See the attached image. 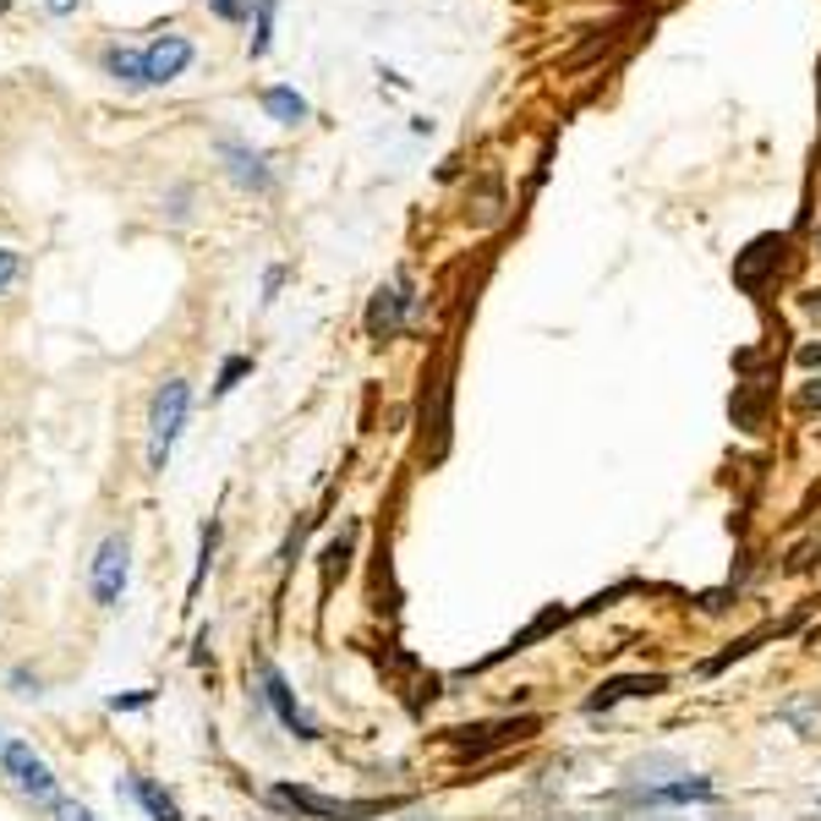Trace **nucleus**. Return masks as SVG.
Masks as SVG:
<instances>
[{"label": "nucleus", "mask_w": 821, "mask_h": 821, "mask_svg": "<svg viewBox=\"0 0 821 821\" xmlns=\"http://www.w3.org/2000/svg\"><path fill=\"white\" fill-rule=\"evenodd\" d=\"M406 302H411V296H400V291H378V296L367 302V334H372V339H395V328L406 324Z\"/></svg>", "instance_id": "6e6552de"}, {"label": "nucleus", "mask_w": 821, "mask_h": 821, "mask_svg": "<svg viewBox=\"0 0 821 821\" xmlns=\"http://www.w3.org/2000/svg\"><path fill=\"white\" fill-rule=\"evenodd\" d=\"M143 66H149V83H175V77L192 66V39L160 33V39L143 50Z\"/></svg>", "instance_id": "423d86ee"}, {"label": "nucleus", "mask_w": 821, "mask_h": 821, "mask_svg": "<svg viewBox=\"0 0 821 821\" xmlns=\"http://www.w3.org/2000/svg\"><path fill=\"white\" fill-rule=\"evenodd\" d=\"M105 77H116V83H127V88H143V83H149V66H143L138 50L110 44V50H105Z\"/></svg>", "instance_id": "1a4fd4ad"}, {"label": "nucleus", "mask_w": 821, "mask_h": 821, "mask_svg": "<svg viewBox=\"0 0 821 821\" xmlns=\"http://www.w3.org/2000/svg\"><path fill=\"white\" fill-rule=\"evenodd\" d=\"M186 406H192L186 378H170L154 395V411H149V466L154 472H164V461H170V450H175V439L186 428Z\"/></svg>", "instance_id": "f257e3e1"}, {"label": "nucleus", "mask_w": 821, "mask_h": 821, "mask_svg": "<svg viewBox=\"0 0 821 821\" xmlns=\"http://www.w3.org/2000/svg\"><path fill=\"white\" fill-rule=\"evenodd\" d=\"M263 110H269L280 127H296V121H307V99H302L296 88H285V83L263 88Z\"/></svg>", "instance_id": "9d476101"}, {"label": "nucleus", "mask_w": 821, "mask_h": 821, "mask_svg": "<svg viewBox=\"0 0 821 821\" xmlns=\"http://www.w3.org/2000/svg\"><path fill=\"white\" fill-rule=\"evenodd\" d=\"M6 6H11V0H0V11H6Z\"/></svg>", "instance_id": "4be33fe9"}, {"label": "nucleus", "mask_w": 821, "mask_h": 821, "mask_svg": "<svg viewBox=\"0 0 821 821\" xmlns=\"http://www.w3.org/2000/svg\"><path fill=\"white\" fill-rule=\"evenodd\" d=\"M127 789H132V800H138V806H143V811H149V817H154V821H181V811H175V800L164 795V789H160V784H154V778H132Z\"/></svg>", "instance_id": "ddd939ff"}, {"label": "nucleus", "mask_w": 821, "mask_h": 821, "mask_svg": "<svg viewBox=\"0 0 821 821\" xmlns=\"http://www.w3.org/2000/svg\"><path fill=\"white\" fill-rule=\"evenodd\" d=\"M800 361H806V367H821V345H806V350H800Z\"/></svg>", "instance_id": "aec40b11"}, {"label": "nucleus", "mask_w": 821, "mask_h": 821, "mask_svg": "<svg viewBox=\"0 0 821 821\" xmlns=\"http://www.w3.org/2000/svg\"><path fill=\"white\" fill-rule=\"evenodd\" d=\"M258 679H263V701L274 706V717H280L296 739H318V723L307 717V706L296 701V690L280 679V668H269V662H263V668H258Z\"/></svg>", "instance_id": "39448f33"}, {"label": "nucleus", "mask_w": 821, "mask_h": 821, "mask_svg": "<svg viewBox=\"0 0 821 821\" xmlns=\"http://www.w3.org/2000/svg\"><path fill=\"white\" fill-rule=\"evenodd\" d=\"M269 28H274V0H258V28H252V55L269 50Z\"/></svg>", "instance_id": "2eb2a0df"}, {"label": "nucleus", "mask_w": 821, "mask_h": 821, "mask_svg": "<svg viewBox=\"0 0 821 821\" xmlns=\"http://www.w3.org/2000/svg\"><path fill=\"white\" fill-rule=\"evenodd\" d=\"M690 800H712V784L706 778H679V784L647 789V806H690Z\"/></svg>", "instance_id": "f8f14e48"}, {"label": "nucleus", "mask_w": 821, "mask_h": 821, "mask_svg": "<svg viewBox=\"0 0 821 821\" xmlns=\"http://www.w3.org/2000/svg\"><path fill=\"white\" fill-rule=\"evenodd\" d=\"M44 6H50L55 17H72V11H77V0H44Z\"/></svg>", "instance_id": "6ab92c4d"}, {"label": "nucleus", "mask_w": 821, "mask_h": 821, "mask_svg": "<svg viewBox=\"0 0 821 821\" xmlns=\"http://www.w3.org/2000/svg\"><path fill=\"white\" fill-rule=\"evenodd\" d=\"M127 575H132V542L116 531V537L99 542L94 570H88V592H94V603H99V608H116L121 592H127Z\"/></svg>", "instance_id": "f03ea898"}, {"label": "nucleus", "mask_w": 821, "mask_h": 821, "mask_svg": "<svg viewBox=\"0 0 821 821\" xmlns=\"http://www.w3.org/2000/svg\"><path fill=\"white\" fill-rule=\"evenodd\" d=\"M247 372H252V361H247V356H225V367H219V384H214V395H230V389H236V384H241Z\"/></svg>", "instance_id": "4468645a"}, {"label": "nucleus", "mask_w": 821, "mask_h": 821, "mask_svg": "<svg viewBox=\"0 0 821 821\" xmlns=\"http://www.w3.org/2000/svg\"><path fill=\"white\" fill-rule=\"evenodd\" d=\"M219 154L230 160V175H236L241 186H252V192H263V186H269V170H263V154H252V149H241V143H225Z\"/></svg>", "instance_id": "9b49d317"}, {"label": "nucleus", "mask_w": 821, "mask_h": 821, "mask_svg": "<svg viewBox=\"0 0 821 821\" xmlns=\"http://www.w3.org/2000/svg\"><path fill=\"white\" fill-rule=\"evenodd\" d=\"M0 761H6V778H11V789H17L22 800L50 806V811L61 806V795H55V773L33 756V745H22V739H17V745H6V750H0Z\"/></svg>", "instance_id": "7ed1b4c3"}, {"label": "nucleus", "mask_w": 821, "mask_h": 821, "mask_svg": "<svg viewBox=\"0 0 821 821\" xmlns=\"http://www.w3.org/2000/svg\"><path fill=\"white\" fill-rule=\"evenodd\" d=\"M208 11H214L219 22H247V17H252V0H208Z\"/></svg>", "instance_id": "dca6fc26"}, {"label": "nucleus", "mask_w": 821, "mask_h": 821, "mask_svg": "<svg viewBox=\"0 0 821 821\" xmlns=\"http://www.w3.org/2000/svg\"><path fill=\"white\" fill-rule=\"evenodd\" d=\"M806 406H821V384H811V389H806Z\"/></svg>", "instance_id": "412c9836"}, {"label": "nucleus", "mask_w": 821, "mask_h": 821, "mask_svg": "<svg viewBox=\"0 0 821 821\" xmlns=\"http://www.w3.org/2000/svg\"><path fill=\"white\" fill-rule=\"evenodd\" d=\"M11 280H17V252H6V247H0V291H6Z\"/></svg>", "instance_id": "a211bd4d"}, {"label": "nucleus", "mask_w": 821, "mask_h": 821, "mask_svg": "<svg viewBox=\"0 0 821 821\" xmlns=\"http://www.w3.org/2000/svg\"><path fill=\"white\" fill-rule=\"evenodd\" d=\"M274 800L307 811V817H324V821H367V817H384L389 806L384 800H324V795H307V789H274Z\"/></svg>", "instance_id": "20e7f679"}, {"label": "nucleus", "mask_w": 821, "mask_h": 821, "mask_svg": "<svg viewBox=\"0 0 821 821\" xmlns=\"http://www.w3.org/2000/svg\"><path fill=\"white\" fill-rule=\"evenodd\" d=\"M662 690H668L662 673H625V679H608V684L586 701V712H608V706L625 701V695H662Z\"/></svg>", "instance_id": "0eeeda50"}, {"label": "nucleus", "mask_w": 821, "mask_h": 821, "mask_svg": "<svg viewBox=\"0 0 821 821\" xmlns=\"http://www.w3.org/2000/svg\"><path fill=\"white\" fill-rule=\"evenodd\" d=\"M55 821H99V817H94L88 806H77V800H61V806H55Z\"/></svg>", "instance_id": "f3484780"}]
</instances>
